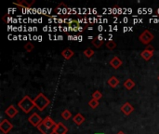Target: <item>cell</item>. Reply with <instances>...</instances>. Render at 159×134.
Listing matches in <instances>:
<instances>
[{
	"label": "cell",
	"mask_w": 159,
	"mask_h": 134,
	"mask_svg": "<svg viewBox=\"0 0 159 134\" xmlns=\"http://www.w3.org/2000/svg\"><path fill=\"white\" fill-rule=\"evenodd\" d=\"M35 49V45L31 42H29V43H26L24 45V50L27 51V52H31L33 50Z\"/></svg>",
	"instance_id": "ffe728a7"
},
{
	"label": "cell",
	"mask_w": 159,
	"mask_h": 134,
	"mask_svg": "<svg viewBox=\"0 0 159 134\" xmlns=\"http://www.w3.org/2000/svg\"><path fill=\"white\" fill-rule=\"evenodd\" d=\"M117 134H125V132H124V131H118Z\"/></svg>",
	"instance_id": "d4e9b609"
},
{
	"label": "cell",
	"mask_w": 159,
	"mask_h": 134,
	"mask_svg": "<svg viewBox=\"0 0 159 134\" xmlns=\"http://www.w3.org/2000/svg\"><path fill=\"white\" fill-rule=\"evenodd\" d=\"M42 123L44 124L46 127H48L49 129H55V127H56V124H57L50 116H46L44 119H43Z\"/></svg>",
	"instance_id": "8fae6325"
},
{
	"label": "cell",
	"mask_w": 159,
	"mask_h": 134,
	"mask_svg": "<svg viewBox=\"0 0 159 134\" xmlns=\"http://www.w3.org/2000/svg\"><path fill=\"white\" fill-rule=\"evenodd\" d=\"M35 3V1L33 0L32 2H28L27 0H20V1H16L13 4L15 6H18L20 8H31V6Z\"/></svg>",
	"instance_id": "7c38bea8"
},
{
	"label": "cell",
	"mask_w": 159,
	"mask_h": 134,
	"mask_svg": "<svg viewBox=\"0 0 159 134\" xmlns=\"http://www.w3.org/2000/svg\"><path fill=\"white\" fill-rule=\"evenodd\" d=\"M67 131H68V129L63 123L58 122L56 124V127L54 129V134H67Z\"/></svg>",
	"instance_id": "ba28073f"
},
{
	"label": "cell",
	"mask_w": 159,
	"mask_h": 134,
	"mask_svg": "<svg viewBox=\"0 0 159 134\" xmlns=\"http://www.w3.org/2000/svg\"><path fill=\"white\" fill-rule=\"evenodd\" d=\"M85 120H86V118H85V116L82 115V114H80V113H77L75 116H74V118H73V121H74V123H76L77 126H80L82 123H84L85 122Z\"/></svg>",
	"instance_id": "5bb4252c"
},
{
	"label": "cell",
	"mask_w": 159,
	"mask_h": 134,
	"mask_svg": "<svg viewBox=\"0 0 159 134\" xmlns=\"http://www.w3.org/2000/svg\"><path fill=\"white\" fill-rule=\"evenodd\" d=\"M106 47L109 50H114L115 48H117V43H115L113 40H109L106 42Z\"/></svg>",
	"instance_id": "44dd1931"
},
{
	"label": "cell",
	"mask_w": 159,
	"mask_h": 134,
	"mask_svg": "<svg viewBox=\"0 0 159 134\" xmlns=\"http://www.w3.org/2000/svg\"><path fill=\"white\" fill-rule=\"evenodd\" d=\"M158 80H159V77H158Z\"/></svg>",
	"instance_id": "484cf974"
},
{
	"label": "cell",
	"mask_w": 159,
	"mask_h": 134,
	"mask_svg": "<svg viewBox=\"0 0 159 134\" xmlns=\"http://www.w3.org/2000/svg\"><path fill=\"white\" fill-rule=\"evenodd\" d=\"M62 117L64 119V120H69V119L72 117V113L69 110H64L62 112Z\"/></svg>",
	"instance_id": "d6986e66"
},
{
	"label": "cell",
	"mask_w": 159,
	"mask_h": 134,
	"mask_svg": "<svg viewBox=\"0 0 159 134\" xmlns=\"http://www.w3.org/2000/svg\"><path fill=\"white\" fill-rule=\"evenodd\" d=\"M75 55V52L72 50L71 49H65L62 51V56L65 59V60H70L72 57Z\"/></svg>",
	"instance_id": "2e32d148"
},
{
	"label": "cell",
	"mask_w": 159,
	"mask_h": 134,
	"mask_svg": "<svg viewBox=\"0 0 159 134\" xmlns=\"http://www.w3.org/2000/svg\"><path fill=\"white\" fill-rule=\"evenodd\" d=\"M37 129H39V131L42 133V134H54V129H49L48 127H46L43 123H41Z\"/></svg>",
	"instance_id": "4fadbf2b"
},
{
	"label": "cell",
	"mask_w": 159,
	"mask_h": 134,
	"mask_svg": "<svg viewBox=\"0 0 159 134\" xmlns=\"http://www.w3.org/2000/svg\"><path fill=\"white\" fill-rule=\"evenodd\" d=\"M92 45L96 49H100V47H102L103 45V39L102 36H100L95 37L94 39H92Z\"/></svg>",
	"instance_id": "9a60e30c"
},
{
	"label": "cell",
	"mask_w": 159,
	"mask_h": 134,
	"mask_svg": "<svg viewBox=\"0 0 159 134\" xmlns=\"http://www.w3.org/2000/svg\"><path fill=\"white\" fill-rule=\"evenodd\" d=\"M13 129V125L8 120V119H3L0 123V130L4 134H8Z\"/></svg>",
	"instance_id": "8992f818"
},
{
	"label": "cell",
	"mask_w": 159,
	"mask_h": 134,
	"mask_svg": "<svg viewBox=\"0 0 159 134\" xmlns=\"http://www.w3.org/2000/svg\"><path fill=\"white\" fill-rule=\"evenodd\" d=\"M99 101H97V100H94V99H91L90 101H89V105L92 108V109H95V108H97L98 106H99Z\"/></svg>",
	"instance_id": "603a6c76"
},
{
	"label": "cell",
	"mask_w": 159,
	"mask_h": 134,
	"mask_svg": "<svg viewBox=\"0 0 159 134\" xmlns=\"http://www.w3.org/2000/svg\"><path fill=\"white\" fill-rule=\"evenodd\" d=\"M135 82L131 79V78H127V80H125V82H124V87L127 88V89H128V91H130V89H132L134 87H135Z\"/></svg>",
	"instance_id": "ac0fdd59"
},
{
	"label": "cell",
	"mask_w": 159,
	"mask_h": 134,
	"mask_svg": "<svg viewBox=\"0 0 159 134\" xmlns=\"http://www.w3.org/2000/svg\"><path fill=\"white\" fill-rule=\"evenodd\" d=\"M34 102L36 107L39 110V111H44L50 103L49 99L44 94V93H39L35 99H34Z\"/></svg>",
	"instance_id": "7a4b0ae2"
},
{
	"label": "cell",
	"mask_w": 159,
	"mask_h": 134,
	"mask_svg": "<svg viewBox=\"0 0 159 134\" xmlns=\"http://www.w3.org/2000/svg\"><path fill=\"white\" fill-rule=\"evenodd\" d=\"M18 107L22 110L23 113L29 114L34 107H36L34 100H32L29 96H24L19 102H18Z\"/></svg>",
	"instance_id": "6da1fadb"
},
{
	"label": "cell",
	"mask_w": 159,
	"mask_h": 134,
	"mask_svg": "<svg viewBox=\"0 0 159 134\" xmlns=\"http://www.w3.org/2000/svg\"><path fill=\"white\" fill-rule=\"evenodd\" d=\"M102 98H103V94L100 91H96L92 93V99H94V100L99 101L100 99H102Z\"/></svg>",
	"instance_id": "cb8c5ba5"
},
{
	"label": "cell",
	"mask_w": 159,
	"mask_h": 134,
	"mask_svg": "<svg viewBox=\"0 0 159 134\" xmlns=\"http://www.w3.org/2000/svg\"><path fill=\"white\" fill-rule=\"evenodd\" d=\"M110 65L113 68V69H118L119 67L122 66L123 64V62H122V60L117 57V56H113L112 59H111V61H110Z\"/></svg>",
	"instance_id": "9c48e42d"
},
{
	"label": "cell",
	"mask_w": 159,
	"mask_h": 134,
	"mask_svg": "<svg viewBox=\"0 0 159 134\" xmlns=\"http://www.w3.org/2000/svg\"><path fill=\"white\" fill-rule=\"evenodd\" d=\"M5 113H6V115H8V116H9L10 118H13V117H15V115H18V113H19V111H18V109L14 106V105H9L6 110H5Z\"/></svg>",
	"instance_id": "30bf717a"
},
{
	"label": "cell",
	"mask_w": 159,
	"mask_h": 134,
	"mask_svg": "<svg viewBox=\"0 0 159 134\" xmlns=\"http://www.w3.org/2000/svg\"><path fill=\"white\" fill-rule=\"evenodd\" d=\"M28 121L32 126L34 127H38L42 122H43V118L37 114V113H33L28 118Z\"/></svg>",
	"instance_id": "5b68a950"
},
{
	"label": "cell",
	"mask_w": 159,
	"mask_h": 134,
	"mask_svg": "<svg viewBox=\"0 0 159 134\" xmlns=\"http://www.w3.org/2000/svg\"><path fill=\"white\" fill-rule=\"evenodd\" d=\"M154 35L149 31V30H145V31H143L139 36L140 42H141L144 45H146V46H148V45L154 40Z\"/></svg>",
	"instance_id": "3957f363"
},
{
	"label": "cell",
	"mask_w": 159,
	"mask_h": 134,
	"mask_svg": "<svg viewBox=\"0 0 159 134\" xmlns=\"http://www.w3.org/2000/svg\"><path fill=\"white\" fill-rule=\"evenodd\" d=\"M107 83H108V85H109L111 88H117V87L119 86V80H118L117 77H110V78L108 79Z\"/></svg>",
	"instance_id": "e0dca14e"
},
{
	"label": "cell",
	"mask_w": 159,
	"mask_h": 134,
	"mask_svg": "<svg viewBox=\"0 0 159 134\" xmlns=\"http://www.w3.org/2000/svg\"><path fill=\"white\" fill-rule=\"evenodd\" d=\"M84 55L86 57V58H91L93 55H94V50H92V49H86V50H84Z\"/></svg>",
	"instance_id": "7402d4cb"
},
{
	"label": "cell",
	"mask_w": 159,
	"mask_h": 134,
	"mask_svg": "<svg viewBox=\"0 0 159 134\" xmlns=\"http://www.w3.org/2000/svg\"><path fill=\"white\" fill-rule=\"evenodd\" d=\"M120 110L121 112L126 115H131L132 112L134 111V107L132 106V104L131 103H129V102H125L123 105L120 107Z\"/></svg>",
	"instance_id": "52a82bcc"
},
{
	"label": "cell",
	"mask_w": 159,
	"mask_h": 134,
	"mask_svg": "<svg viewBox=\"0 0 159 134\" xmlns=\"http://www.w3.org/2000/svg\"><path fill=\"white\" fill-rule=\"evenodd\" d=\"M154 48L151 46V45H148V46L140 52V57L144 61H149L154 56Z\"/></svg>",
	"instance_id": "277c9868"
}]
</instances>
